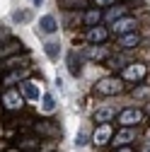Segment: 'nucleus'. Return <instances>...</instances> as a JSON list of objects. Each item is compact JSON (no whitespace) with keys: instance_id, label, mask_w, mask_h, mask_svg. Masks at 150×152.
Returning <instances> with one entry per match:
<instances>
[{"instance_id":"obj_1","label":"nucleus","mask_w":150,"mask_h":152,"mask_svg":"<svg viewBox=\"0 0 150 152\" xmlns=\"http://www.w3.org/2000/svg\"><path fill=\"white\" fill-rule=\"evenodd\" d=\"M95 92L102 94V97H114V94L124 92V80L121 77H104L95 85Z\"/></svg>"},{"instance_id":"obj_2","label":"nucleus","mask_w":150,"mask_h":152,"mask_svg":"<svg viewBox=\"0 0 150 152\" xmlns=\"http://www.w3.org/2000/svg\"><path fill=\"white\" fill-rule=\"evenodd\" d=\"M145 121V111L136 109V106H128L119 113V126H138Z\"/></svg>"},{"instance_id":"obj_3","label":"nucleus","mask_w":150,"mask_h":152,"mask_svg":"<svg viewBox=\"0 0 150 152\" xmlns=\"http://www.w3.org/2000/svg\"><path fill=\"white\" fill-rule=\"evenodd\" d=\"M145 75H148V68L143 63H128V65H124L121 80H126V82H140Z\"/></svg>"},{"instance_id":"obj_4","label":"nucleus","mask_w":150,"mask_h":152,"mask_svg":"<svg viewBox=\"0 0 150 152\" xmlns=\"http://www.w3.org/2000/svg\"><path fill=\"white\" fill-rule=\"evenodd\" d=\"M3 104H5V109H10V111L22 109V106H24V99H22L20 89H7V92L3 94Z\"/></svg>"},{"instance_id":"obj_5","label":"nucleus","mask_w":150,"mask_h":152,"mask_svg":"<svg viewBox=\"0 0 150 152\" xmlns=\"http://www.w3.org/2000/svg\"><path fill=\"white\" fill-rule=\"evenodd\" d=\"M111 138H114V128H111L109 121H107V123H99L97 126L95 135H92V142H95V145H107Z\"/></svg>"},{"instance_id":"obj_6","label":"nucleus","mask_w":150,"mask_h":152,"mask_svg":"<svg viewBox=\"0 0 150 152\" xmlns=\"http://www.w3.org/2000/svg\"><path fill=\"white\" fill-rule=\"evenodd\" d=\"M34 130H36V135H44V138H58L61 135V128L53 121H39L34 126Z\"/></svg>"},{"instance_id":"obj_7","label":"nucleus","mask_w":150,"mask_h":152,"mask_svg":"<svg viewBox=\"0 0 150 152\" xmlns=\"http://www.w3.org/2000/svg\"><path fill=\"white\" fill-rule=\"evenodd\" d=\"M111 24H114V31H116L119 36L138 29V22L133 20V17H126V15H124V17H119V20H116V22H111Z\"/></svg>"},{"instance_id":"obj_8","label":"nucleus","mask_w":150,"mask_h":152,"mask_svg":"<svg viewBox=\"0 0 150 152\" xmlns=\"http://www.w3.org/2000/svg\"><path fill=\"white\" fill-rule=\"evenodd\" d=\"M136 140V126H121V130L114 133V145H126Z\"/></svg>"},{"instance_id":"obj_9","label":"nucleus","mask_w":150,"mask_h":152,"mask_svg":"<svg viewBox=\"0 0 150 152\" xmlns=\"http://www.w3.org/2000/svg\"><path fill=\"white\" fill-rule=\"evenodd\" d=\"M107 36H109V31H107L104 27H99V24H95V27L87 29V41H90V44H104Z\"/></svg>"},{"instance_id":"obj_10","label":"nucleus","mask_w":150,"mask_h":152,"mask_svg":"<svg viewBox=\"0 0 150 152\" xmlns=\"http://www.w3.org/2000/svg\"><path fill=\"white\" fill-rule=\"evenodd\" d=\"M140 44V36H138V29L136 31H128V34H121V39H119V46L131 51V48H136Z\"/></svg>"},{"instance_id":"obj_11","label":"nucleus","mask_w":150,"mask_h":152,"mask_svg":"<svg viewBox=\"0 0 150 152\" xmlns=\"http://www.w3.org/2000/svg\"><path fill=\"white\" fill-rule=\"evenodd\" d=\"M85 56H87V58H92V61H107V58H109L107 48H104V46H99V44H92V46H87Z\"/></svg>"},{"instance_id":"obj_12","label":"nucleus","mask_w":150,"mask_h":152,"mask_svg":"<svg viewBox=\"0 0 150 152\" xmlns=\"http://www.w3.org/2000/svg\"><path fill=\"white\" fill-rule=\"evenodd\" d=\"M20 89H22V94H24L27 99H39V87H36V82L22 80V82H20Z\"/></svg>"},{"instance_id":"obj_13","label":"nucleus","mask_w":150,"mask_h":152,"mask_svg":"<svg viewBox=\"0 0 150 152\" xmlns=\"http://www.w3.org/2000/svg\"><path fill=\"white\" fill-rule=\"evenodd\" d=\"M82 22H85V27L99 24V22H102V10H99V7H90V10L85 12V17H82Z\"/></svg>"},{"instance_id":"obj_14","label":"nucleus","mask_w":150,"mask_h":152,"mask_svg":"<svg viewBox=\"0 0 150 152\" xmlns=\"http://www.w3.org/2000/svg\"><path fill=\"white\" fill-rule=\"evenodd\" d=\"M20 51H22V41H7L3 48H0V61H5L12 53H20Z\"/></svg>"},{"instance_id":"obj_15","label":"nucleus","mask_w":150,"mask_h":152,"mask_svg":"<svg viewBox=\"0 0 150 152\" xmlns=\"http://www.w3.org/2000/svg\"><path fill=\"white\" fill-rule=\"evenodd\" d=\"M114 116H116V109L104 106V109H97V113H95V121H97V123H107V121H111Z\"/></svg>"},{"instance_id":"obj_16","label":"nucleus","mask_w":150,"mask_h":152,"mask_svg":"<svg viewBox=\"0 0 150 152\" xmlns=\"http://www.w3.org/2000/svg\"><path fill=\"white\" fill-rule=\"evenodd\" d=\"M39 27H41V31H44V34H53L56 29H58V22H56V17L46 15V17H41V22H39Z\"/></svg>"},{"instance_id":"obj_17","label":"nucleus","mask_w":150,"mask_h":152,"mask_svg":"<svg viewBox=\"0 0 150 152\" xmlns=\"http://www.w3.org/2000/svg\"><path fill=\"white\" fill-rule=\"evenodd\" d=\"M124 15H128V7H126V5H116V7H111V10L104 15V20H107V22H116L119 17H124Z\"/></svg>"},{"instance_id":"obj_18","label":"nucleus","mask_w":150,"mask_h":152,"mask_svg":"<svg viewBox=\"0 0 150 152\" xmlns=\"http://www.w3.org/2000/svg\"><path fill=\"white\" fill-rule=\"evenodd\" d=\"M27 75H29L27 68H22V70H20V68H15V70L7 75V77H5V85H15L17 80H27Z\"/></svg>"},{"instance_id":"obj_19","label":"nucleus","mask_w":150,"mask_h":152,"mask_svg":"<svg viewBox=\"0 0 150 152\" xmlns=\"http://www.w3.org/2000/svg\"><path fill=\"white\" fill-rule=\"evenodd\" d=\"M61 7H65V10H85V7H90V0H61Z\"/></svg>"},{"instance_id":"obj_20","label":"nucleus","mask_w":150,"mask_h":152,"mask_svg":"<svg viewBox=\"0 0 150 152\" xmlns=\"http://www.w3.org/2000/svg\"><path fill=\"white\" fill-rule=\"evenodd\" d=\"M68 70H70V75H75V77H78V75H80V58H78V56H75V53H68Z\"/></svg>"},{"instance_id":"obj_21","label":"nucleus","mask_w":150,"mask_h":152,"mask_svg":"<svg viewBox=\"0 0 150 152\" xmlns=\"http://www.w3.org/2000/svg\"><path fill=\"white\" fill-rule=\"evenodd\" d=\"M41 106H44V111H46V113H51V111L56 109V102H53L51 94H44V104H41Z\"/></svg>"},{"instance_id":"obj_22","label":"nucleus","mask_w":150,"mask_h":152,"mask_svg":"<svg viewBox=\"0 0 150 152\" xmlns=\"http://www.w3.org/2000/svg\"><path fill=\"white\" fill-rule=\"evenodd\" d=\"M46 56H49V58H58V44L49 41L46 44Z\"/></svg>"},{"instance_id":"obj_23","label":"nucleus","mask_w":150,"mask_h":152,"mask_svg":"<svg viewBox=\"0 0 150 152\" xmlns=\"http://www.w3.org/2000/svg\"><path fill=\"white\" fill-rule=\"evenodd\" d=\"M150 94V87H138V89H133V97H148Z\"/></svg>"},{"instance_id":"obj_24","label":"nucleus","mask_w":150,"mask_h":152,"mask_svg":"<svg viewBox=\"0 0 150 152\" xmlns=\"http://www.w3.org/2000/svg\"><path fill=\"white\" fill-rule=\"evenodd\" d=\"M29 20V12H15V22H24Z\"/></svg>"},{"instance_id":"obj_25","label":"nucleus","mask_w":150,"mask_h":152,"mask_svg":"<svg viewBox=\"0 0 150 152\" xmlns=\"http://www.w3.org/2000/svg\"><path fill=\"white\" fill-rule=\"evenodd\" d=\"M85 140H87V135H85V133H80V135L75 138V142H78V145H85Z\"/></svg>"},{"instance_id":"obj_26","label":"nucleus","mask_w":150,"mask_h":152,"mask_svg":"<svg viewBox=\"0 0 150 152\" xmlns=\"http://www.w3.org/2000/svg\"><path fill=\"white\" fill-rule=\"evenodd\" d=\"M97 5H116V0H95Z\"/></svg>"},{"instance_id":"obj_27","label":"nucleus","mask_w":150,"mask_h":152,"mask_svg":"<svg viewBox=\"0 0 150 152\" xmlns=\"http://www.w3.org/2000/svg\"><path fill=\"white\" fill-rule=\"evenodd\" d=\"M119 152H131V147H126V145H121V147H119Z\"/></svg>"}]
</instances>
